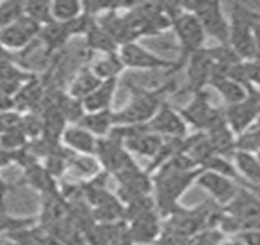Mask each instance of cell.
I'll use <instances>...</instances> for the list:
<instances>
[{
  "label": "cell",
  "instance_id": "obj_1",
  "mask_svg": "<svg viewBox=\"0 0 260 245\" xmlns=\"http://www.w3.org/2000/svg\"><path fill=\"white\" fill-rule=\"evenodd\" d=\"M132 98L119 110H115V125H147L166 101V94L175 89V81H167L158 87H143L130 83Z\"/></svg>",
  "mask_w": 260,
  "mask_h": 245
},
{
  "label": "cell",
  "instance_id": "obj_2",
  "mask_svg": "<svg viewBox=\"0 0 260 245\" xmlns=\"http://www.w3.org/2000/svg\"><path fill=\"white\" fill-rule=\"evenodd\" d=\"M184 11H188L196 16L205 36L216 39L220 45H228L230 25L222 13L219 2L211 0H194V2L179 4Z\"/></svg>",
  "mask_w": 260,
  "mask_h": 245
},
{
  "label": "cell",
  "instance_id": "obj_3",
  "mask_svg": "<svg viewBox=\"0 0 260 245\" xmlns=\"http://www.w3.org/2000/svg\"><path fill=\"white\" fill-rule=\"evenodd\" d=\"M172 29L175 31L181 46V57L178 63L181 66H185V62L191 54L204 49L207 36L196 16L188 11H184L181 7L172 19Z\"/></svg>",
  "mask_w": 260,
  "mask_h": 245
},
{
  "label": "cell",
  "instance_id": "obj_4",
  "mask_svg": "<svg viewBox=\"0 0 260 245\" xmlns=\"http://www.w3.org/2000/svg\"><path fill=\"white\" fill-rule=\"evenodd\" d=\"M252 20L254 14L245 10L240 4H234L230 23L228 46L236 52L240 60H255L254 42H252Z\"/></svg>",
  "mask_w": 260,
  "mask_h": 245
},
{
  "label": "cell",
  "instance_id": "obj_5",
  "mask_svg": "<svg viewBox=\"0 0 260 245\" xmlns=\"http://www.w3.org/2000/svg\"><path fill=\"white\" fill-rule=\"evenodd\" d=\"M112 178L118 182V192L115 196L122 205L153 193L152 175L143 170L137 163L118 172Z\"/></svg>",
  "mask_w": 260,
  "mask_h": 245
},
{
  "label": "cell",
  "instance_id": "obj_6",
  "mask_svg": "<svg viewBox=\"0 0 260 245\" xmlns=\"http://www.w3.org/2000/svg\"><path fill=\"white\" fill-rule=\"evenodd\" d=\"M118 55L125 69L137 71H178L182 66L178 62L166 60L152 51L146 49L140 43H127L119 46Z\"/></svg>",
  "mask_w": 260,
  "mask_h": 245
},
{
  "label": "cell",
  "instance_id": "obj_7",
  "mask_svg": "<svg viewBox=\"0 0 260 245\" xmlns=\"http://www.w3.org/2000/svg\"><path fill=\"white\" fill-rule=\"evenodd\" d=\"M179 113L185 122H188V125H191L201 132H208L214 126L225 122L223 112L211 106L208 94L205 90L196 92L193 100L184 109H181Z\"/></svg>",
  "mask_w": 260,
  "mask_h": 245
},
{
  "label": "cell",
  "instance_id": "obj_8",
  "mask_svg": "<svg viewBox=\"0 0 260 245\" xmlns=\"http://www.w3.org/2000/svg\"><path fill=\"white\" fill-rule=\"evenodd\" d=\"M95 160L100 164V169L110 176L137 163L135 158L127 152L124 144L113 137L98 138Z\"/></svg>",
  "mask_w": 260,
  "mask_h": 245
},
{
  "label": "cell",
  "instance_id": "obj_9",
  "mask_svg": "<svg viewBox=\"0 0 260 245\" xmlns=\"http://www.w3.org/2000/svg\"><path fill=\"white\" fill-rule=\"evenodd\" d=\"M40 29L39 23L23 14L14 25L0 31V45L13 54L20 52L37 40Z\"/></svg>",
  "mask_w": 260,
  "mask_h": 245
},
{
  "label": "cell",
  "instance_id": "obj_10",
  "mask_svg": "<svg viewBox=\"0 0 260 245\" xmlns=\"http://www.w3.org/2000/svg\"><path fill=\"white\" fill-rule=\"evenodd\" d=\"M226 213L234 216L242 230L260 228V199L246 189H239L236 196L226 204Z\"/></svg>",
  "mask_w": 260,
  "mask_h": 245
},
{
  "label": "cell",
  "instance_id": "obj_11",
  "mask_svg": "<svg viewBox=\"0 0 260 245\" xmlns=\"http://www.w3.org/2000/svg\"><path fill=\"white\" fill-rule=\"evenodd\" d=\"M150 132L162 138H184L187 137V122L169 101H164L153 118L147 122Z\"/></svg>",
  "mask_w": 260,
  "mask_h": 245
},
{
  "label": "cell",
  "instance_id": "obj_12",
  "mask_svg": "<svg viewBox=\"0 0 260 245\" xmlns=\"http://www.w3.org/2000/svg\"><path fill=\"white\" fill-rule=\"evenodd\" d=\"M127 234L135 245H155L162 231V218L158 210L147 211L125 222Z\"/></svg>",
  "mask_w": 260,
  "mask_h": 245
},
{
  "label": "cell",
  "instance_id": "obj_13",
  "mask_svg": "<svg viewBox=\"0 0 260 245\" xmlns=\"http://www.w3.org/2000/svg\"><path fill=\"white\" fill-rule=\"evenodd\" d=\"M187 86L188 90L196 94L204 90L210 83L213 72V60L208 49H201L187 58Z\"/></svg>",
  "mask_w": 260,
  "mask_h": 245
},
{
  "label": "cell",
  "instance_id": "obj_14",
  "mask_svg": "<svg viewBox=\"0 0 260 245\" xmlns=\"http://www.w3.org/2000/svg\"><path fill=\"white\" fill-rule=\"evenodd\" d=\"M196 184L207 190L217 204H228L239 190L230 178L202 169L199 176L196 178Z\"/></svg>",
  "mask_w": 260,
  "mask_h": 245
},
{
  "label": "cell",
  "instance_id": "obj_15",
  "mask_svg": "<svg viewBox=\"0 0 260 245\" xmlns=\"http://www.w3.org/2000/svg\"><path fill=\"white\" fill-rule=\"evenodd\" d=\"M60 143L63 147H66L69 152L75 155L95 157L98 138L77 125H68L61 135Z\"/></svg>",
  "mask_w": 260,
  "mask_h": 245
},
{
  "label": "cell",
  "instance_id": "obj_16",
  "mask_svg": "<svg viewBox=\"0 0 260 245\" xmlns=\"http://www.w3.org/2000/svg\"><path fill=\"white\" fill-rule=\"evenodd\" d=\"M223 115H225V121H226L228 128L233 131L234 135H239L243 131H246L248 128H251L252 122L258 118L257 109L251 104V101L248 98L242 103L230 104L225 109Z\"/></svg>",
  "mask_w": 260,
  "mask_h": 245
},
{
  "label": "cell",
  "instance_id": "obj_17",
  "mask_svg": "<svg viewBox=\"0 0 260 245\" xmlns=\"http://www.w3.org/2000/svg\"><path fill=\"white\" fill-rule=\"evenodd\" d=\"M77 126L86 129L96 138L107 137L115 126V110H98V112H86Z\"/></svg>",
  "mask_w": 260,
  "mask_h": 245
},
{
  "label": "cell",
  "instance_id": "obj_18",
  "mask_svg": "<svg viewBox=\"0 0 260 245\" xmlns=\"http://www.w3.org/2000/svg\"><path fill=\"white\" fill-rule=\"evenodd\" d=\"M118 89V80H106L98 84V87L81 100L86 112H98L112 109L113 97Z\"/></svg>",
  "mask_w": 260,
  "mask_h": 245
},
{
  "label": "cell",
  "instance_id": "obj_19",
  "mask_svg": "<svg viewBox=\"0 0 260 245\" xmlns=\"http://www.w3.org/2000/svg\"><path fill=\"white\" fill-rule=\"evenodd\" d=\"M22 181L25 184H28L29 187H32L34 190L40 192L43 196H48V195H55L58 193V184H57V179H54L48 170L43 167V164L40 163H36V164H31L29 167L23 169V178Z\"/></svg>",
  "mask_w": 260,
  "mask_h": 245
},
{
  "label": "cell",
  "instance_id": "obj_20",
  "mask_svg": "<svg viewBox=\"0 0 260 245\" xmlns=\"http://www.w3.org/2000/svg\"><path fill=\"white\" fill-rule=\"evenodd\" d=\"M164 143V138L147 131V132H143L140 134L138 137H134L127 140L124 144V147L127 149V152L130 155H138V157H144V158H149L150 161L156 157V154L159 152L161 146Z\"/></svg>",
  "mask_w": 260,
  "mask_h": 245
},
{
  "label": "cell",
  "instance_id": "obj_21",
  "mask_svg": "<svg viewBox=\"0 0 260 245\" xmlns=\"http://www.w3.org/2000/svg\"><path fill=\"white\" fill-rule=\"evenodd\" d=\"M86 39V48L89 52H98L100 55L103 54H116L119 51L118 43L100 26L96 19H93L84 34Z\"/></svg>",
  "mask_w": 260,
  "mask_h": 245
},
{
  "label": "cell",
  "instance_id": "obj_22",
  "mask_svg": "<svg viewBox=\"0 0 260 245\" xmlns=\"http://www.w3.org/2000/svg\"><path fill=\"white\" fill-rule=\"evenodd\" d=\"M205 134H207L211 149L216 155L228 158L236 154V135L228 128L226 121L222 122V125L214 126L213 129H210Z\"/></svg>",
  "mask_w": 260,
  "mask_h": 245
},
{
  "label": "cell",
  "instance_id": "obj_23",
  "mask_svg": "<svg viewBox=\"0 0 260 245\" xmlns=\"http://www.w3.org/2000/svg\"><path fill=\"white\" fill-rule=\"evenodd\" d=\"M37 40L42 42V45L48 52H54L66 46V43L71 40V34L68 31L66 23H58L52 20L45 26H42Z\"/></svg>",
  "mask_w": 260,
  "mask_h": 245
},
{
  "label": "cell",
  "instance_id": "obj_24",
  "mask_svg": "<svg viewBox=\"0 0 260 245\" xmlns=\"http://www.w3.org/2000/svg\"><path fill=\"white\" fill-rule=\"evenodd\" d=\"M90 71L101 80H119L121 74L125 71L118 52L116 54H103L89 65Z\"/></svg>",
  "mask_w": 260,
  "mask_h": 245
},
{
  "label": "cell",
  "instance_id": "obj_25",
  "mask_svg": "<svg viewBox=\"0 0 260 245\" xmlns=\"http://www.w3.org/2000/svg\"><path fill=\"white\" fill-rule=\"evenodd\" d=\"M101 83V80L90 71L89 65L83 66L74 77V80L69 84V89L66 90L71 97L77 98V100H83L86 98L90 92H93L98 84Z\"/></svg>",
  "mask_w": 260,
  "mask_h": 245
},
{
  "label": "cell",
  "instance_id": "obj_26",
  "mask_svg": "<svg viewBox=\"0 0 260 245\" xmlns=\"http://www.w3.org/2000/svg\"><path fill=\"white\" fill-rule=\"evenodd\" d=\"M84 13V4L78 0H54L51 2V16L54 22L69 23Z\"/></svg>",
  "mask_w": 260,
  "mask_h": 245
},
{
  "label": "cell",
  "instance_id": "obj_27",
  "mask_svg": "<svg viewBox=\"0 0 260 245\" xmlns=\"http://www.w3.org/2000/svg\"><path fill=\"white\" fill-rule=\"evenodd\" d=\"M222 97L223 100L230 104H237V103H242L246 100L248 97V90L245 86L226 78V77H220V78H213L210 80V83Z\"/></svg>",
  "mask_w": 260,
  "mask_h": 245
},
{
  "label": "cell",
  "instance_id": "obj_28",
  "mask_svg": "<svg viewBox=\"0 0 260 245\" xmlns=\"http://www.w3.org/2000/svg\"><path fill=\"white\" fill-rule=\"evenodd\" d=\"M23 14L39 23L40 26H45L46 23L52 22L51 16V2L45 0H29L23 2Z\"/></svg>",
  "mask_w": 260,
  "mask_h": 245
},
{
  "label": "cell",
  "instance_id": "obj_29",
  "mask_svg": "<svg viewBox=\"0 0 260 245\" xmlns=\"http://www.w3.org/2000/svg\"><path fill=\"white\" fill-rule=\"evenodd\" d=\"M236 166L237 170L245 175L249 181L260 184V163L254 157V154H245V152H236Z\"/></svg>",
  "mask_w": 260,
  "mask_h": 245
},
{
  "label": "cell",
  "instance_id": "obj_30",
  "mask_svg": "<svg viewBox=\"0 0 260 245\" xmlns=\"http://www.w3.org/2000/svg\"><path fill=\"white\" fill-rule=\"evenodd\" d=\"M260 150V128H248L236 138V152L257 154Z\"/></svg>",
  "mask_w": 260,
  "mask_h": 245
},
{
  "label": "cell",
  "instance_id": "obj_31",
  "mask_svg": "<svg viewBox=\"0 0 260 245\" xmlns=\"http://www.w3.org/2000/svg\"><path fill=\"white\" fill-rule=\"evenodd\" d=\"M23 16V2L5 0L0 2V31L14 25Z\"/></svg>",
  "mask_w": 260,
  "mask_h": 245
},
{
  "label": "cell",
  "instance_id": "obj_32",
  "mask_svg": "<svg viewBox=\"0 0 260 245\" xmlns=\"http://www.w3.org/2000/svg\"><path fill=\"white\" fill-rule=\"evenodd\" d=\"M28 143H29V140L23 134L22 129L10 131V132H5L0 135V149L5 152H10V154L23 149Z\"/></svg>",
  "mask_w": 260,
  "mask_h": 245
},
{
  "label": "cell",
  "instance_id": "obj_33",
  "mask_svg": "<svg viewBox=\"0 0 260 245\" xmlns=\"http://www.w3.org/2000/svg\"><path fill=\"white\" fill-rule=\"evenodd\" d=\"M201 169L202 170H208V172H214V173H219V175H223V176H226L230 179L231 178H237V172L231 166V163L226 158L219 157V155H213L211 158H208Z\"/></svg>",
  "mask_w": 260,
  "mask_h": 245
},
{
  "label": "cell",
  "instance_id": "obj_34",
  "mask_svg": "<svg viewBox=\"0 0 260 245\" xmlns=\"http://www.w3.org/2000/svg\"><path fill=\"white\" fill-rule=\"evenodd\" d=\"M39 218L36 216H28V218H16L10 216L7 213H0V233H11L25 227H31L37 224Z\"/></svg>",
  "mask_w": 260,
  "mask_h": 245
},
{
  "label": "cell",
  "instance_id": "obj_35",
  "mask_svg": "<svg viewBox=\"0 0 260 245\" xmlns=\"http://www.w3.org/2000/svg\"><path fill=\"white\" fill-rule=\"evenodd\" d=\"M23 113L17 109H10L0 112V134H5L10 131H16L22 128Z\"/></svg>",
  "mask_w": 260,
  "mask_h": 245
},
{
  "label": "cell",
  "instance_id": "obj_36",
  "mask_svg": "<svg viewBox=\"0 0 260 245\" xmlns=\"http://www.w3.org/2000/svg\"><path fill=\"white\" fill-rule=\"evenodd\" d=\"M222 240V233L214 230H204L191 239L190 245H219Z\"/></svg>",
  "mask_w": 260,
  "mask_h": 245
},
{
  "label": "cell",
  "instance_id": "obj_37",
  "mask_svg": "<svg viewBox=\"0 0 260 245\" xmlns=\"http://www.w3.org/2000/svg\"><path fill=\"white\" fill-rule=\"evenodd\" d=\"M243 68H245V77L248 84L251 86L252 83L260 86V62L254 60V62H243Z\"/></svg>",
  "mask_w": 260,
  "mask_h": 245
},
{
  "label": "cell",
  "instance_id": "obj_38",
  "mask_svg": "<svg viewBox=\"0 0 260 245\" xmlns=\"http://www.w3.org/2000/svg\"><path fill=\"white\" fill-rule=\"evenodd\" d=\"M239 240L243 245H260V228H249L239 231Z\"/></svg>",
  "mask_w": 260,
  "mask_h": 245
},
{
  "label": "cell",
  "instance_id": "obj_39",
  "mask_svg": "<svg viewBox=\"0 0 260 245\" xmlns=\"http://www.w3.org/2000/svg\"><path fill=\"white\" fill-rule=\"evenodd\" d=\"M252 42H254L255 60L260 62V16H255V14L252 20Z\"/></svg>",
  "mask_w": 260,
  "mask_h": 245
},
{
  "label": "cell",
  "instance_id": "obj_40",
  "mask_svg": "<svg viewBox=\"0 0 260 245\" xmlns=\"http://www.w3.org/2000/svg\"><path fill=\"white\" fill-rule=\"evenodd\" d=\"M10 184L0 176V213H5V202H7V195L10 192Z\"/></svg>",
  "mask_w": 260,
  "mask_h": 245
},
{
  "label": "cell",
  "instance_id": "obj_41",
  "mask_svg": "<svg viewBox=\"0 0 260 245\" xmlns=\"http://www.w3.org/2000/svg\"><path fill=\"white\" fill-rule=\"evenodd\" d=\"M7 62H16V54L7 51L2 45H0V63H7Z\"/></svg>",
  "mask_w": 260,
  "mask_h": 245
},
{
  "label": "cell",
  "instance_id": "obj_42",
  "mask_svg": "<svg viewBox=\"0 0 260 245\" xmlns=\"http://www.w3.org/2000/svg\"><path fill=\"white\" fill-rule=\"evenodd\" d=\"M251 192H254L255 196L260 199V187H258V186H252V187H251Z\"/></svg>",
  "mask_w": 260,
  "mask_h": 245
},
{
  "label": "cell",
  "instance_id": "obj_43",
  "mask_svg": "<svg viewBox=\"0 0 260 245\" xmlns=\"http://www.w3.org/2000/svg\"><path fill=\"white\" fill-rule=\"evenodd\" d=\"M255 158H257V160H258V163H260V150L257 152V157H255Z\"/></svg>",
  "mask_w": 260,
  "mask_h": 245
},
{
  "label": "cell",
  "instance_id": "obj_44",
  "mask_svg": "<svg viewBox=\"0 0 260 245\" xmlns=\"http://www.w3.org/2000/svg\"><path fill=\"white\" fill-rule=\"evenodd\" d=\"M7 245H16V243H13V242H11V243H7Z\"/></svg>",
  "mask_w": 260,
  "mask_h": 245
},
{
  "label": "cell",
  "instance_id": "obj_45",
  "mask_svg": "<svg viewBox=\"0 0 260 245\" xmlns=\"http://www.w3.org/2000/svg\"><path fill=\"white\" fill-rule=\"evenodd\" d=\"M0 135H2V134H0Z\"/></svg>",
  "mask_w": 260,
  "mask_h": 245
},
{
  "label": "cell",
  "instance_id": "obj_46",
  "mask_svg": "<svg viewBox=\"0 0 260 245\" xmlns=\"http://www.w3.org/2000/svg\"><path fill=\"white\" fill-rule=\"evenodd\" d=\"M155 245H156V243H155Z\"/></svg>",
  "mask_w": 260,
  "mask_h": 245
}]
</instances>
